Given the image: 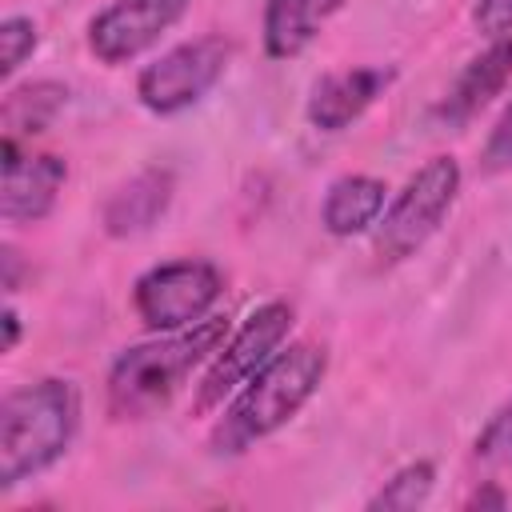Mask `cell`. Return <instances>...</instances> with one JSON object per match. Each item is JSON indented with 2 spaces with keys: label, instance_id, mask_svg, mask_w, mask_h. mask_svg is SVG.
<instances>
[{
  "label": "cell",
  "instance_id": "6da1fadb",
  "mask_svg": "<svg viewBox=\"0 0 512 512\" xmlns=\"http://www.w3.org/2000/svg\"><path fill=\"white\" fill-rule=\"evenodd\" d=\"M328 372V348L316 340H296L280 348L256 376L244 380V388L232 396L224 408L220 424L212 428V452L216 456H236L252 448L256 440L272 436L284 428L320 388Z\"/></svg>",
  "mask_w": 512,
  "mask_h": 512
},
{
  "label": "cell",
  "instance_id": "7a4b0ae2",
  "mask_svg": "<svg viewBox=\"0 0 512 512\" xmlns=\"http://www.w3.org/2000/svg\"><path fill=\"white\" fill-rule=\"evenodd\" d=\"M80 428V388L60 376L20 384L0 404V488L52 468Z\"/></svg>",
  "mask_w": 512,
  "mask_h": 512
},
{
  "label": "cell",
  "instance_id": "3957f363",
  "mask_svg": "<svg viewBox=\"0 0 512 512\" xmlns=\"http://www.w3.org/2000/svg\"><path fill=\"white\" fill-rule=\"evenodd\" d=\"M224 336H228V320L208 316L192 328L164 332L148 344L124 348L108 368V412L116 420H140L164 408L180 392L188 372L216 356Z\"/></svg>",
  "mask_w": 512,
  "mask_h": 512
},
{
  "label": "cell",
  "instance_id": "277c9868",
  "mask_svg": "<svg viewBox=\"0 0 512 512\" xmlns=\"http://www.w3.org/2000/svg\"><path fill=\"white\" fill-rule=\"evenodd\" d=\"M460 184H464V172L456 156H432L428 164H420L408 176V184L388 200L384 216L376 220V236H372L376 260L400 264L416 248H424L444 224V216L452 212Z\"/></svg>",
  "mask_w": 512,
  "mask_h": 512
},
{
  "label": "cell",
  "instance_id": "5b68a950",
  "mask_svg": "<svg viewBox=\"0 0 512 512\" xmlns=\"http://www.w3.org/2000/svg\"><path fill=\"white\" fill-rule=\"evenodd\" d=\"M224 292V276L212 260H168L148 268L136 284H132V308L144 320V328L152 332H180L192 328L200 320H208V312L216 308Z\"/></svg>",
  "mask_w": 512,
  "mask_h": 512
},
{
  "label": "cell",
  "instance_id": "8992f818",
  "mask_svg": "<svg viewBox=\"0 0 512 512\" xmlns=\"http://www.w3.org/2000/svg\"><path fill=\"white\" fill-rule=\"evenodd\" d=\"M228 60H232V40L216 32L184 40L164 56H156L136 76V100L156 116H176L196 100H204V92L224 76Z\"/></svg>",
  "mask_w": 512,
  "mask_h": 512
},
{
  "label": "cell",
  "instance_id": "52a82bcc",
  "mask_svg": "<svg viewBox=\"0 0 512 512\" xmlns=\"http://www.w3.org/2000/svg\"><path fill=\"white\" fill-rule=\"evenodd\" d=\"M292 332V308L284 300H268L260 304L208 360V372L196 388V412H212L220 408L228 396H236L244 388L248 376H256L288 340Z\"/></svg>",
  "mask_w": 512,
  "mask_h": 512
},
{
  "label": "cell",
  "instance_id": "ba28073f",
  "mask_svg": "<svg viewBox=\"0 0 512 512\" xmlns=\"http://www.w3.org/2000/svg\"><path fill=\"white\" fill-rule=\"evenodd\" d=\"M192 0H112L88 20V48L100 64H128L148 52Z\"/></svg>",
  "mask_w": 512,
  "mask_h": 512
},
{
  "label": "cell",
  "instance_id": "9c48e42d",
  "mask_svg": "<svg viewBox=\"0 0 512 512\" xmlns=\"http://www.w3.org/2000/svg\"><path fill=\"white\" fill-rule=\"evenodd\" d=\"M68 180V164L52 152L32 156L20 152V140L4 136V184H0V216L4 224H36L56 208V196Z\"/></svg>",
  "mask_w": 512,
  "mask_h": 512
},
{
  "label": "cell",
  "instance_id": "30bf717a",
  "mask_svg": "<svg viewBox=\"0 0 512 512\" xmlns=\"http://www.w3.org/2000/svg\"><path fill=\"white\" fill-rule=\"evenodd\" d=\"M392 68L384 64H360V68H344V72H328L312 84L308 96V124L320 132H340L352 120H360L392 84Z\"/></svg>",
  "mask_w": 512,
  "mask_h": 512
},
{
  "label": "cell",
  "instance_id": "8fae6325",
  "mask_svg": "<svg viewBox=\"0 0 512 512\" xmlns=\"http://www.w3.org/2000/svg\"><path fill=\"white\" fill-rule=\"evenodd\" d=\"M512 76V36H496L480 56H472L464 64V72L452 80V88L444 92V100L436 104V116L444 124H468Z\"/></svg>",
  "mask_w": 512,
  "mask_h": 512
},
{
  "label": "cell",
  "instance_id": "7c38bea8",
  "mask_svg": "<svg viewBox=\"0 0 512 512\" xmlns=\"http://www.w3.org/2000/svg\"><path fill=\"white\" fill-rule=\"evenodd\" d=\"M168 204H172V172L168 168H144L104 200L100 220H104L108 236L128 240V236L148 232L168 212Z\"/></svg>",
  "mask_w": 512,
  "mask_h": 512
},
{
  "label": "cell",
  "instance_id": "4fadbf2b",
  "mask_svg": "<svg viewBox=\"0 0 512 512\" xmlns=\"http://www.w3.org/2000/svg\"><path fill=\"white\" fill-rule=\"evenodd\" d=\"M340 8L344 0H264V16H260L264 52L272 60L300 56Z\"/></svg>",
  "mask_w": 512,
  "mask_h": 512
},
{
  "label": "cell",
  "instance_id": "5bb4252c",
  "mask_svg": "<svg viewBox=\"0 0 512 512\" xmlns=\"http://www.w3.org/2000/svg\"><path fill=\"white\" fill-rule=\"evenodd\" d=\"M388 208V188L376 176L352 172V176H336L324 192L320 204V224L328 236H356L368 232Z\"/></svg>",
  "mask_w": 512,
  "mask_h": 512
},
{
  "label": "cell",
  "instance_id": "9a60e30c",
  "mask_svg": "<svg viewBox=\"0 0 512 512\" xmlns=\"http://www.w3.org/2000/svg\"><path fill=\"white\" fill-rule=\"evenodd\" d=\"M64 104H68V88L60 80H32L24 88H12L4 96V136L20 140L44 132Z\"/></svg>",
  "mask_w": 512,
  "mask_h": 512
},
{
  "label": "cell",
  "instance_id": "2e32d148",
  "mask_svg": "<svg viewBox=\"0 0 512 512\" xmlns=\"http://www.w3.org/2000/svg\"><path fill=\"white\" fill-rule=\"evenodd\" d=\"M432 484H436V468L428 460H412L404 468H396L380 492L368 500V508H388V512H412L420 508L428 496H432Z\"/></svg>",
  "mask_w": 512,
  "mask_h": 512
},
{
  "label": "cell",
  "instance_id": "e0dca14e",
  "mask_svg": "<svg viewBox=\"0 0 512 512\" xmlns=\"http://www.w3.org/2000/svg\"><path fill=\"white\" fill-rule=\"evenodd\" d=\"M36 44H40L36 20H32V16H8V20L0 24V48H4V56H0V76L8 80V76L36 52Z\"/></svg>",
  "mask_w": 512,
  "mask_h": 512
},
{
  "label": "cell",
  "instance_id": "ac0fdd59",
  "mask_svg": "<svg viewBox=\"0 0 512 512\" xmlns=\"http://www.w3.org/2000/svg\"><path fill=\"white\" fill-rule=\"evenodd\" d=\"M472 456L480 464H512V400L492 412V420L480 428Z\"/></svg>",
  "mask_w": 512,
  "mask_h": 512
},
{
  "label": "cell",
  "instance_id": "d6986e66",
  "mask_svg": "<svg viewBox=\"0 0 512 512\" xmlns=\"http://www.w3.org/2000/svg\"><path fill=\"white\" fill-rule=\"evenodd\" d=\"M484 168L488 172H512V100L484 140Z\"/></svg>",
  "mask_w": 512,
  "mask_h": 512
},
{
  "label": "cell",
  "instance_id": "ffe728a7",
  "mask_svg": "<svg viewBox=\"0 0 512 512\" xmlns=\"http://www.w3.org/2000/svg\"><path fill=\"white\" fill-rule=\"evenodd\" d=\"M472 20H476V28L488 32L492 40H496V36H512V0H476Z\"/></svg>",
  "mask_w": 512,
  "mask_h": 512
},
{
  "label": "cell",
  "instance_id": "44dd1931",
  "mask_svg": "<svg viewBox=\"0 0 512 512\" xmlns=\"http://www.w3.org/2000/svg\"><path fill=\"white\" fill-rule=\"evenodd\" d=\"M16 340H20V316L8 308V312H4V344H0V348H4V352H12V348H16Z\"/></svg>",
  "mask_w": 512,
  "mask_h": 512
},
{
  "label": "cell",
  "instance_id": "7402d4cb",
  "mask_svg": "<svg viewBox=\"0 0 512 512\" xmlns=\"http://www.w3.org/2000/svg\"><path fill=\"white\" fill-rule=\"evenodd\" d=\"M488 504H492V508H504L508 500H504V492H496V488H484V492H476V496L468 500V508H488Z\"/></svg>",
  "mask_w": 512,
  "mask_h": 512
}]
</instances>
